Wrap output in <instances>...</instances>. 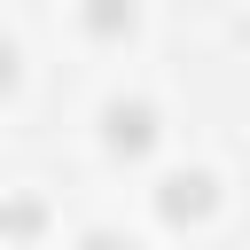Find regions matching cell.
<instances>
[{
    "label": "cell",
    "mask_w": 250,
    "mask_h": 250,
    "mask_svg": "<svg viewBox=\"0 0 250 250\" xmlns=\"http://www.w3.org/2000/svg\"><path fill=\"white\" fill-rule=\"evenodd\" d=\"M211 211H219V172H211V164H172V172L156 180V219L195 227V219H211Z\"/></svg>",
    "instance_id": "obj_1"
},
{
    "label": "cell",
    "mask_w": 250,
    "mask_h": 250,
    "mask_svg": "<svg viewBox=\"0 0 250 250\" xmlns=\"http://www.w3.org/2000/svg\"><path fill=\"white\" fill-rule=\"evenodd\" d=\"M102 148L109 156H148L156 148V102L148 94H109L102 102Z\"/></svg>",
    "instance_id": "obj_2"
},
{
    "label": "cell",
    "mask_w": 250,
    "mask_h": 250,
    "mask_svg": "<svg viewBox=\"0 0 250 250\" xmlns=\"http://www.w3.org/2000/svg\"><path fill=\"white\" fill-rule=\"evenodd\" d=\"M0 227H8L16 242H23V234H39V227H47V203H39V195H16V203L0 211Z\"/></svg>",
    "instance_id": "obj_3"
},
{
    "label": "cell",
    "mask_w": 250,
    "mask_h": 250,
    "mask_svg": "<svg viewBox=\"0 0 250 250\" xmlns=\"http://www.w3.org/2000/svg\"><path fill=\"white\" fill-rule=\"evenodd\" d=\"M78 250H141V242H133V234H117V227H86V234H78Z\"/></svg>",
    "instance_id": "obj_4"
},
{
    "label": "cell",
    "mask_w": 250,
    "mask_h": 250,
    "mask_svg": "<svg viewBox=\"0 0 250 250\" xmlns=\"http://www.w3.org/2000/svg\"><path fill=\"white\" fill-rule=\"evenodd\" d=\"M8 86H16V39L0 31V94H8Z\"/></svg>",
    "instance_id": "obj_5"
}]
</instances>
